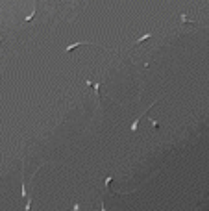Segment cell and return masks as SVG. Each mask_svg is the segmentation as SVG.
Returning a JSON list of instances; mask_svg holds the SVG:
<instances>
[{
	"instance_id": "cell-1",
	"label": "cell",
	"mask_w": 209,
	"mask_h": 211,
	"mask_svg": "<svg viewBox=\"0 0 209 211\" xmlns=\"http://www.w3.org/2000/svg\"><path fill=\"white\" fill-rule=\"evenodd\" d=\"M157 100H159V98H155V102H152V104L148 106V107H146V111H148V109H150V107H154V106L157 104ZM146 111H143V113H141V115H139L137 119H133V122H131V131H133V133L137 131V126H139V121H141L143 117H146Z\"/></svg>"
},
{
	"instance_id": "cell-2",
	"label": "cell",
	"mask_w": 209,
	"mask_h": 211,
	"mask_svg": "<svg viewBox=\"0 0 209 211\" xmlns=\"http://www.w3.org/2000/svg\"><path fill=\"white\" fill-rule=\"evenodd\" d=\"M100 87H102V80H98L94 84V96H96V106L98 109H102V100H100Z\"/></svg>"
},
{
	"instance_id": "cell-3",
	"label": "cell",
	"mask_w": 209,
	"mask_h": 211,
	"mask_svg": "<svg viewBox=\"0 0 209 211\" xmlns=\"http://www.w3.org/2000/svg\"><path fill=\"white\" fill-rule=\"evenodd\" d=\"M82 44H96V43H91V41H78V43H70V44H67V48H65V52L67 54H70L76 46H82Z\"/></svg>"
},
{
	"instance_id": "cell-4",
	"label": "cell",
	"mask_w": 209,
	"mask_h": 211,
	"mask_svg": "<svg viewBox=\"0 0 209 211\" xmlns=\"http://www.w3.org/2000/svg\"><path fill=\"white\" fill-rule=\"evenodd\" d=\"M150 37H152V33H145V35H143L141 39H137V43H135V44H141L143 41H146V39H150Z\"/></svg>"
},
{
	"instance_id": "cell-5",
	"label": "cell",
	"mask_w": 209,
	"mask_h": 211,
	"mask_svg": "<svg viewBox=\"0 0 209 211\" xmlns=\"http://www.w3.org/2000/svg\"><path fill=\"white\" fill-rule=\"evenodd\" d=\"M2 41H4V37H0V43H2Z\"/></svg>"
}]
</instances>
